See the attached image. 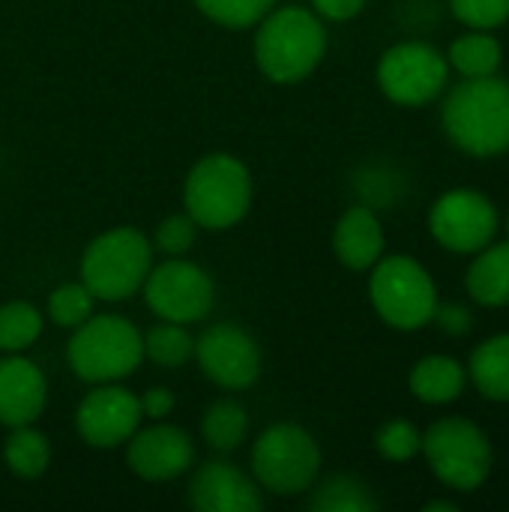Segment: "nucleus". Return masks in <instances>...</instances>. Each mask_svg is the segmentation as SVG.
<instances>
[{
	"mask_svg": "<svg viewBox=\"0 0 509 512\" xmlns=\"http://www.w3.org/2000/svg\"><path fill=\"white\" fill-rule=\"evenodd\" d=\"M192 3L210 21L231 30H243V27H255L273 9L276 0H192Z\"/></svg>",
	"mask_w": 509,
	"mask_h": 512,
	"instance_id": "c85d7f7f",
	"label": "nucleus"
},
{
	"mask_svg": "<svg viewBox=\"0 0 509 512\" xmlns=\"http://www.w3.org/2000/svg\"><path fill=\"white\" fill-rule=\"evenodd\" d=\"M201 372L222 390H249L261 378V348L237 324H213L195 339Z\"/></svg>",
	"mask_w": 509,
	"mask_h": 512,
	"instance_id": "f8f14e48",
	"label": "nucleus"
},
{
	"mask_svg": "<svg viewBox=\"0 0 509 512\" xmlns=\"http://www.w3.org/2000/svg\"><path fill=\"white\" fill-rule=\"evenodd\" d=\"M42 333V315L36 306L24 300H12L0 306V351L21 354L27 351Z\"/></svg>",
	"mask_w": 509,
	"mask_h": 512,
	"instance_id": "a878e982",
	"label": "nucleus"
},
{
	"mask_svg": "<svg viewBox=\"0 0 509 512\" xmlns=\"http://www.w3.org/2000/svg\"><path fill=\"white\" fill-rule=\"evenodd\" d=\"M420 453L426 456L438 483L453 492H477L492 477L495 465L489 435L465 417H444L432 423L423 432Z\"/></svg>",
	"mask_w": 509,
	"mask_h": 512,
	"instance_id": "0eeeda50",
	"label": "nucleus"
},
{
	"mask_svg": "<svg viewBox=\"0 0 509 512\" xmlns=\"http://www.w3.org/2000/svg\"><path fill=\"white\" fill-rule=\"evenodd\" d=\"M501 228H504V234H507V240H509V210H507V216H504V222H501Z\"/></svg>",
	"mask_w": 509,
	"mask_h": 512,
	"instance_id": "c9c22d12",
	"label": "nucleus"
},
{
	"mask_svg": "<svg viewBox=\"0 0 509 512\" xmlns=\"http://www.w3.org/2000/svg\"><path fill=\"white\" fill-rule=\"evenodd\" d=\"M468 378L483 399L509 405V333L489 336L474 348Z\"/></svg>",
	"mask_w": 509,
	"mask_h": 512,
	"instance_id": "aec40b11",
	"label": "nucleus"
},
{
	"mask_svg": "<svg viewBox=\"0 0 509 512\" xmlns=\"http://www.w3.org/2000/svg\"><path fill=\"white\" fill-rule=\"evenodd\" d=\"M255 33V63L264 78L276 84H297L309 78L327 54L324 18L306 6L270 9Z\"/></svg>",
	"mask_w": 509,
	"mask_h": 512,
	"instance_id": "f03ea898",
	"label": "nucleus"
},
{
	"mask_svg": "<svg viewBox=\"0 0 509 512\" xmlns=\"http://www.w3.org/2000/svg\"><path fill=\"white\" fill-rule=\"evenodd\" d=\"M69 369L87 384H117L144 360V333L120 315H90L66 345Z\"/></svg>",
	"mask_w": 509,
	"mask_h": 512,
	"instance_id": "20e7f679",
	"label": "nucleus"
},
{
	"mask_svg": "<svg viewBox=\"0 0 509 512\" xmlns=\"http://www.w3.org/2000/svg\"><path fill=\"white\" fill-rule=\"evenodd\" d=\"M48 399L45 375L36 363L9 354L0 360V426H30Z\"/></svg>",
	"mask_w": 509,
	"mask_h": 512,
	"instance_id": "dca6fc26",
	"label": "nucleus"
},
{
	"mask_svg": "<svg viewBox=\"0 0 509 512\" xmlns=\"http://www.w3.org/2000/svg\"><path fill=\"white\" fill-rule=\"evenodd\" d=\"M249 432V414L240 402L231 399H219L204 411L201 420V435L207 441L210 450L216 453H234Z\"/></svg>",
	"mask_w": 509,
	"mask_h": 512,
	"instance_id": "4be33fe9",
	"label": "nucleus"
},
{
	"mask_svg": "<svg viewBox=\"0 0 509 512\" xmlns=\"http://www.w3.org/2000/svg\"><path fill=\"white\" fill-rule=\"evenodd\" d=\"M144 357L165 369L186 366L195 357V339L186 330V324L162 321L144 333Z\"/></svg>",
	"mask_w": 509,
	"mask_h": 512,
	"instance_id": "393cba45",
	"label": "nucleus"
},
{
	"mask_svg": "<svg viewBox=\"0 0 509 512\" xmlns=\"http://www.w3.org/2000/svg\"><path fill=\"white\" fill-rule=\"evenodd\" d=\"M432 324H438V330L447 333V336H468L474 330V315L462 303H441L438 300V309L432 315Z\"/></svg>",
	"mask_w": 509,
	"mask_h": 512,
	"instance_id": "2f4dec72",
	"label": "nucleus"
},
{
	"mask_svg": "<svg viewBox=\"0 0 509 512\" xmlns=\"http://www.w3.org/2000/svg\"><path fill=\"white\" fill-rule=\"evenodd\" d=\"M408 387H411L414 399L423 405H435V408L450 405L465 393L468 369L447 354H429L414 363V369L408 375Z\"/></svg>",
	"mask_w": 509,
	"mask_h": 512,
	"instance_id": "6ab92c4d",
	"label": "nucleus"
},
{
	"mask_svg": "<svg viewBox=\"0 0 509 512\" xmlns=\"http://www.w3.org/2000/svg\"><path fill=\"white\" fill-rule=\"evenodd\" d=\"M426 512H459V504L456 501H432L423 507Z\"/></svg>",
	"mask_w": 509,
	"mask_h": 512,
	"instance_id": "f704fd0d",
	"label": "nucleus"
},
{
	"mask_svg": "<svg viewBox=\"0 0 509 512\" xmlns=\"http://www.w3.org/2000/svg\"><path fill=\"white\" fill-rule=\"evenodd\" d=\"M375 450L387 462H396V465L411 462L423 450V432L411 420H387L375 432Z\"/></svg>",
	"mask_w": 509,
	"mask_h": 512,
	"instance_id": "cd10ccee",
	"label": "nucleus"
},
{
	"mask_svg": "<svg viewBox=\"0 0 509 512\" xmlns=\"http://www.w3.org/2000/svg\"><path fill=\"white\" fill-rule=\"evenodd\" d=\"M141 402V414L150 420H165L174 411V393L165 387H150L144 396H138Z\"/></svg>",
	"mask_w": 509,
	"mask_h": 512,
	"instance_id": "72a5a7b5",
	"label": "nucleus"
},
{
	"mask_svg": "<svg viewBox=\"0 0 509 512\" xmlns=\"http://www.w3.org/2000/svg\"><path fill=\"white\" fill-rule=\"evenodd\" d=\"M183 207L198 228H234L252 207L249 168L231 153H210L198 159L183 183Z\"/></svg>",
	"mask_w": 509,
	"mask_h": 512,
	"instance_id": "7ed1b4c3",
	"label": "nucleus"
},
{
	"mask_svg": "<svg viewBox=\"0 0 509 512\" xmlns=\"http://www.w3.org/2000/svg\"><path fill=\"white\" fill-rule=\"evenodd\" d=\"M93 306H96V297L87 291L84 282H66V285L54 288L48 297L51 321L66 330H75L78 324H84L93 315Z\"/></svg>",
	"mask_w": 509,
	"mask_h": 512,
	"instance_id": "bb28decb",
	"label": "nucleus"
},
{
	"mask_svg": "<svg viewBox=\"0 0 509 512\" xmlns=\"http://www.w3.org/2000/svg\"><path fill=\"white\" fill-rule=\"evenodd\" d=\"M369 0H312V9L327 21H351L366 9Z\"/></svg>",
	"mask_w": 509,
	"mask_h": 512,
	"instance_id": "473e14b6",
	"label": "nucleus"
},
{
	"mask_svg": "<svg viewBox=\"0 0 509 512\" xmlns=\"http://www.w3.org/2000/svg\"><path fill=\"white\" fill-rule=\"evenodd\" d=\"M465 288L477 306L507 309L509 306V240H492L480 252L465 273Z\"/></svg>",
	"mask_w": 509,
	"mask_h": 512,
	"instance_id": "a211bd4d",
	"label": "nucleus"
},
{
	"mask_svg": "<svg viewBox=\"0 0 509 512\" xmlns=\"http://www.w3.org/2000/svg\"><path fill=\"white\" fill-rule=\"evenodd\" d=\"M189 504L201 512H258L264 495L231 462H207L189 480Z\"/></svg>",
	"mask_w": 509,
	"mask_h": 512,
	"instance_id": "2eb2a0df",
	"label": "nucleus"
},
{
	"mask_svg": "<svg viewBox=\"0 0 509 512\" xmlns=\"http://www.w3.org/2000/svg\"><path fill=\"white\" fill-rule=\"evenodd\" d=\"M252 474L270 495H303L321 474V447L309 429L297 423H276L261 432L252 447Z\"/></svg>",
	"mask_w": 509,
	"mask_h": 512,
	"instance_id": "6e6552de",
	"label": "nucleus"
},
{
	"mask_svg": "<svg viewBox=\"0 0 509 512\" xmlns=\"http://www.w3.org/2000/svg\"><path fill=\"white\" fill-rule=\"evenodd\" d=\"M141 291L150 312L174 324L204 321L216 303V288L207 270L183 258H171L159 267H150Z\"/></svg>",
	"mask_w": 509,
	"mask_h": 512,
	"instance_id": "9b49d317",
	"label": "nucleus"
},
{
	"mask_svg": "<svg viewBox=\"0 0 509 512\" xmlns=\"http://www.w3.org/2000/svg\"><path fill=\"white\" fill-rule=\"evenodd\" d=\"M429 231L441 249L453 255H474L498 237L501 213L489 195L459 186L435 198L429 210Z\"/></svg>",
	"mask_w": 509,
	"mask_h": 512,
	"instance_id": "9d476101",
	"label": "nucleus"
},
{
	"mask_svg": "<svg viewBox=\"0 0 509 512\" xmlns=\"http://www.w3.org/2000/svg\"><path fill=\"white\" fill-rule=\"evenodd\" d=\"M195 462V444L186 429L156 423L138 429L126 441V465L135 477L147 483H168L183 477Z\"/></svg>",
	"mask_w": 509,
	"mask_h": 512,
	"instance_id": "4468645a",
	"label": "nucleus"
},
{
	"mask_svg": "<svg viewBox=\"0 0 509 512\" xmlns=\"http://www.w3.org/2000/svg\"><path fill=\"white\" fill-rule=\"evenodd\" d=\"M384 225L369 204L348 207L333 228V252L348 270H372L384 258Z\"/></svg>",
	"mask_w": 509,
	"mask_h": 512,
	"instance_id": "f3484780",
	"label": "nucleus"
},
{
	"mask_svg": "<svg viewBox=\"0 0 509 512\" xmlns=\"http://www.w3.org/2000/svg\"><path fill=\"white\" fill-rule=\"evenodd\" d=\"M3 462L15 477L36 480V477H42L48 471L51 447H48L45 435L33 429V423L30 426H15L12 435L3 444Z\"/></svg>",
	"mask_w": 509,
	"mask_h": 512,
	"instance_id": "5701e85b",
	"label": "nucleus"
},
{
	"mask_svg": "<svg viewBox=\"0 0 509 512\" xmlns=\"http://www.w3.org/2000/svg\"><path fill=\"white\" fill-rule=\"evenodd\" d=\"M153 267L150 240L129 225L93 237L81 255V282L96 300L120 303L144 288Z\"/></svg>",
	"mask_w": 509,
	"mask_h": 512,
	"instance_id": "39448f33",
	"label": "nucleus"
},
{
	"mask_svg": "<svg viewBox=\"0 0 509 512\" xmlns=\"http://www.w3.org/2000/svg\"><path fill=\"white\" fill-rule=\"evenodd\" d=\"M447 63L450 69H456L462 78H486V75H498L501 63H504V45L498 42V36H492L489 30H474L459 36L450 51H447Z\"/></svg>",
	"mask_w": 509,
	"mask_h": 512,
	"instance_id": "412c9836",
	"label": "nucleus"
},
{
	"mask_svg": "<svg viewBox=\"0 0 509 512\" xmlns=\"http://www.w3.org/2000/svg\"><path fill=\"white\" fill-rule=\"evenodd\" d=\"M309 507L318 512H372L378 510V498L360 477L336 474L318 486V492L309 498Z\"/></svg>",
	"mask_w": 509,
	"mask_h": 512,
	"instance_id": "b1692460",
	"label": "nucleus"
},
{
	"mask_svg": "<svg viewBox=\"0 0 509 512\" xmlns=\"http://www.w3.org/2000/svg\"><path fill=\"white\" fill-rule=\"evenodd\" d=\"M450 12L468 30H498L509 21V0H450Z\"/></svg>",
	"mask_w": 509,
	"mask_h": 512,
	"instance_id": "c756f323",
	"label": "nucleus"
},
{
	"mask_svg": "<svg viewBox=\"0 0 509 512\" xmlns=\"http://www.w3.org/2000/svg\"><path fill=\"white\" fill-rule=\"evenodd\" d=\"M369 300L387 327L414 333L432 324L438 309V288L417 258L387 255L369 273Z\"/></svg>",
	"mask_w": 509,
	"mask_h": 512,
	"instance_id": "423d86ee",
	"label": "nucleus"
},
{
	"mask_svg": "<svg viewBox=\"0 0 509 512\" xmlns=\"http://www.w3.org/2000/svg\"><path fill=\"white\" fill-rule=\"evenodd\" d=\"M195 234H198V225H195V219L189 213L168 216L156 228V249L165 252L168 258H180V255H186L192 249Z\"/></svg>",
	"mask_w": 509,
	"mask_h": 512,
	"instance_id": "7c9ffc66",
	"label": "nucleus"
},
{
	"mask_svg": "<svg viewBox=\"0 0 509 512\" xmlns=\"http://www.w3.org/2000/svg\"><path fill=\"white\" fill-rule=\"evenodd\" d=\"M375 81L390 102L402 108H420L444 96L450 81V63L447 54L432 42L405 39L381 54L375 66Z\"/></svg>",
	"mask_w": 509,
	"mask_h": 512,
	"instance_id": "1a4fd4ad",
	"label": "nucleus"
},
{
	"mask_svg": "<svg viewBox=\"0 0 509 512\" xmlns=\"http://www.w3.org/2000/svg\"><path fill=\"white\" fill-rule=\"evenodd\" d=\"M441 126L450 144L474 159L509 153L507 78H462L441 102Z\"/></svg>",
	"mask_w": 509,
	"mask_h": 512,
	"instance_id": "f257e3e1",
	"label": "nucleus"
},
{
	"mask_svg": "<svg viewBox=\"0 0 509 512\" xmlns=\"http://www.w3.org/2000/svg\"><path fill=\"white\" fill-rule=\"evenodd\" d=\"M141 417V402L132 390L96 384L75 411V432L93 450H117L138 432Z\"/></svg>",
	"mask_w": 509,
	"mask_h": 512,
	"instance_id": "ddd939ff",
	"label": "nucleus"
}]
</instances>
